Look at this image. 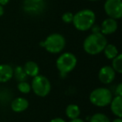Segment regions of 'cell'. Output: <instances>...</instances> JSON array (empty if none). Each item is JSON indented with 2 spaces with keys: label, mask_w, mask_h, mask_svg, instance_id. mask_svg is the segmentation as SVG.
Wrapping results in <instances>:
<instances>
[{
  "label": "cell",
  "mask_w": 122,
  "mask_h": 122,
  "mask_svg": "<svg viewBox=\"0 0 122 122\" xmlns=\"http://www.w3.org/2000/svg\"><path fill=\"white\" fill-rule=\"evenodd\" d=\"M29 102L26 98L22 96L17 97L11 101L10 107L11 110L15 113H21L24 112L29 108Z\"/></svg>",
  "instance_id": "obj_11"
},
{
  "label": "cell",
  "mask_w": 122,
  "mask_h": 122,
  "mask_svg": "<svg viewBox=\"0 0 122 122\" xmlns=\"http://www.w3.org/2000/svg\"><path fill=\"white\" fill-rule=\"evenodd\" d=\"M80 108L79 105H75V104H70L66 106L65 109V115H66L67 118L70 120H74V119L79 118L80 115Z\"/></svg>",
  "instance_id": "obj_15"
},
{
  "label": "cell",
  "mask_w": 122,
  "mask_h": 122,
  "mask_svg": "<svg viewBox=\"0 0 122 122\" xmlns=\"http://www.w3.org/2000/svg\"><path fill=\"white\" fill-rule=\"evenodd\" d=\"M110 110L115 117H122V96H113L110 103Z\"/></svg>",
  "instance_id": "obj_13"
},
{
  "label": "cell",
  "mask_w": 122,
  "mask_h": 122,
  "mask_svg": "<svg viewBox=\"0 0 122 122\" xmlns=\"http://www.w3.org/2000/svg\"><path fill=\"white\" fill-rule=\"evenodd\" d=\"M118 29V23L116 19L107 18L102 22L100 25V33L105 36L110 35L116 32Z\"/></svg>",
  "instance_id": "obj_10"
},
{
  "label": "cell",
  "mask_w": 122,
  "mask_h": 122,
  "mask_svg": "<svg viewBox=\"0 0 122 122\" xmlns=\"http://www.w3.org/2000/svg\"><path fill=\"white\" fill-rule=\"evenodd\" d=\"M23 68H24V72L26 73L28 77L34 78V77L37 76L38 75H39V66L34 61H27L23 66Z\"/></svg>",
  "instance_id": "obj_14"
},
{
  "label": "cell",
  "mask_w": 122,
  "mask_h": 122,
  "mask_svg": "<svg viewBox=\"0 0 122 122\" xmlns=\"http://www.w3.org/2000/svg\"><path fill=\"white\" fill-rule=\"evenodd\" d=\"M107 44L106 37L101 33H91L84 40L83 49L90 55H97L103 52Z\"/></svg>",
  "instance_id": "obj_1"
},
{
  "label": "cell",
  "mask_w": 122,
  "mask_h": 122,
  "mask_svg": "<svg viewBox=\"0 0 122 122\" xmlns=\"http://www.w3.org/2000/svg\"><path fill=\"white\" fill-rule=\"evenodd\" d=\"M13 78H15V80L18 82L27 81L28 76L25 72H24L23 66L18 65L15 68H14V76H13Z\"/></svg>",
  "instance_id": "obj_17"
},
{
  "label": "cell",
  "mask_w": 122,
  "mask_h": 122,
  "mask_svg": "<svg viewBox=\"0 0 122 122\" xmlns=\"http://www.w3.org/2000/svg\"><path fill=\"white\" fill-rule=\"evenodd\" d=\"M49 122H66V120L61 117H55V118L52 119Z\"/></svg>",
  "instance_id": "obj_24"
},
{
  "label": "cell",
  "mask_w": 122,
  "mask_h": 122,
  "mask_svg": "<svg viewBox=\"0 0 122 122\" xmlns=\"http://www.w3.org/2000/svg\"><path fill=\"white\" fill-rule=\"evenodd\" d=\"M18 90H19L20 93L24 94V95H27V94L30 93L32 91L31 90V85L29 83H28L27 81H22L19 82L17 85Z\"/></svg>",
  "instance_id": "obj_20"
},
{
  "label": "cell",
  "mask_w": 122,
  "mask_h": 122,
  "mask_svg": "<svg viewBox=\"0 0 122 122\" xmlns=\"http://www.w3.org/2000/svg\"><path fill=\"white\" fill-rule=\"evenodd\" d=\"M40 46L44 48V49L50 54H60L66 46V39L62 34L54 33L49 34L44 41H42Z\"/></svg>",
  "instance_id": "obj_3"
},
{
  "label": "cell",
  "mask_w": 122,
  "mask_h": 122,
  "mask_svg": "<svg viewBox=\"0 0 122 122\" xmlns=\"http://www.w3.org/2000/svg\"><path fill=\"white\" fill-rule=\"evenodd\" d=\"M78 59L75 54L70 52H65L59 54L56 59V68L61 76H65L75 69Z\"/></svg>",
  "instance_id": "obj_4"
},
{
  "label": "cell",
  "mask_w": 122,
  "mask_h": 122,
  "mask_svg": "<svg viewBox=\"0 0 122 122\" xmlns=\"http://www.w3.org/2000/svg\"><path fill=\"white\" fill-rule=\"evenodd\" d=\"M111 122H122V119L120 117H115V119H114Z\"/></svg>",
  "instance_id": "obj_27"
},
{
  "label": "cell",
  "mask_w": 122,
  "mask_h": 122,
  "mask_svg": "<svg viewBox=\"0 0 122 122\" xmlns=\"http://www.w3.org/2000/svg\"><path fill=\"white\" fill-rule=\"evenodd\" d=\"M115 95H118V96H122V84L119 83L118 85L115 87Z\"/></svg>",
  "instance_id": "obj_22"
},
{
  "label": "cell",
  "mask_w": 122,
  "mask_h": 122,
  "mask_svg": "<svg viewBox=\"0 0 122 122\" xmlns=\"http://www.w3.org/2000/svg\"><path fill=\"white\" fill-rule=\"evenodd\" d=\"M96 16L91 9H82L74 14L73 24L74 27L79 31H88L95 24Z\"/></svg>",
  "instance_id": "obj_2"
},
{
  "label": "cell",
  "mask_w": 122,
  "mask_h": 122,
  "mask_svg": "<svg viewBox=\"0 0 122 122\" xmlns=\"http://www.w3.org/2000/svg\"><path fill=\"white\" fill-rule=\"evenodd\" d=\"M9 0H0V5L4 7V6L7 5V4H9Z\"/></svg>",
  "instance_id": "obj_25"
},
{
  "label": "cell",
  "mask_w": 122,
  "mask_h": 122,
  "mask_svg": "<svg viewBox=\"0 0 122 122\" xmlns=\"http://www.w3.org/2000/svg\"><path fill=\"white\" fill-rule=\"evenodd\" d=\"M4 14V7L3 6L0 5V17H2Z\"/></svg>",
  "instance_id": "obj_28"
},
{
  "label": "cell",
  "mask_w": 122,
  "mask_h": 122,
  "mask_svg": "<svg viewBox=\"0 0 122 122\" xmlns=\"http://www.w3.org/2000/svg\"><path fill=\"white\" fill-rule=\"evenodd\" d=\"M89 1H91V2H95V1H98V0H89Z\"/></svg>",
  "instance_id": "obj_29"
},
{
  "label": "cell",
  "mask_w": 122,
  "mask_h": 122,
  "mask_svg": "<svg viewBox=\"0 0 122 122\" xmlns=\"http://www.w3.org/2000/svg\"><path fill=\"white\" fill-rule=\"evenodd\" d=\"M104 9L109 18L120 19L122 17L121 0H106L104 4Z\"/></svg>",
  "instance_id": "obj_7"
},
{
  "label": "cell",
  "mask_w": 122,
  "mask_h": 122,
  "mask_svg": "<svg viewBox=\"0 0 122 122\" xmlns=\"http://www.w3.org/2000/svg\"><path fill=\"white\" fill-rule=\"evenodd\" d=\"M32 91L39 97H46L50 93L52 85L49 80L46 76L42 75H38L34 77L30 84Z\"/></svg>",
  "instance_id": "obj_6"
},
{
  "label": "cell",
  "mask_w": 122,
  "mask_h": 122,
  "mask_svg": "<svg viewBox=\"0 0 122 122\" xmlns=\"http://www.w3.org/2000/svg\"><path fill=\"white\" fill-rule=\"evenodd\" d=\"M113 98L111 90L106 87H98L90 92L89 95L90 102L96 107H106L110 105Z\"/></svg>",
  "instance_id": "obj_5"
},
{
  "label": "cell",
  "mask_w": 122,
  "mask_h": 122,
  "mask_svg": "<svg viewBox=\"0 0 122 122\" xmlns=\"http://www.w3.org/2000/svg\"><path fill=\"white\" fill-rule=\"evenodd\" d=\"M14 76V68L8 64L0 65V83H7Z\"/></svg>",
  "instance_id": "obj_12"
},
{
  "label": "cell",
  "mask_w": 122,
  "mask_h": 122,
  "mask_svg": "<svg viewBox=\"0 0 122 122\" xmlns=\"http://www.w3.org/2000/svg\"><path fill=\"white\" fill-rule=\"evenodd\" d=\"M112 60V65L111 67L115 71L116 74H121L122 73V54H119L115 58H114Z\"/></svg>",
  "instance_id": "obj_18"
},
{
  "label": "cell",
  "mask_w": 122,
  "mask_h": 122,
  "mask_svg": "<svg viewBox=\"0 0 122 122\" xmlns=\"http://www.w3.org/2000/svg\"><path fill=\"white\" fill-rule=\"evenodd\" d=\"M115 75H116V73L111 66L105 65L101 67L99 70L98 78L103 85H110L113 83V81L115 80Z\"/></svg>",
  "instance_id": "obj_9"
},
{
  "label": "cell",
  "mask_w": 122,
  "mask_h": 122,
  "mask_svg": "<svg viewBox=\"0 0 122 122\" xmlns=\"http://www.w3.org/2000/svg\"><path fill=\"white\" fill-rule=\"evenodd\" d=\"M103 53L105 54V58L108 59H113L114 58H115L120 54L118 48L113 44H107L105 45V49H104Z\"/></svg>",
  "instance_id": "obj_16"
},
{
  "label": "cell",
  "mask_w": 122,
  "mask_h": 122,
  "mask_svg": "<svg viewBox=\"0 0 122 122\" xmlns=\"http://www.w3.org/2000/svg\"><path fill=\"white\" fill-rule=\"evenodd\" d=\"M45 9L44 0H24L23 9L29 15H39Z\"/></svg>",
  "instance_id": "obj_8"
},
{
  "label": "cell",
  "mask_w": 122,
  "mask_h": 122,
  "mask_svg": "<svg viewBox=\"0 0 122 122\" xmlns=\"http://www.w3.org/2000/svg\"><path fill=\"white\" fill-rule=\"evenodd\" d=\"M70 122H85V121L84 120H82V119H80V117H79V118L74 119V120H70Z\"/></svg>",
  "instance_id": "obj_26"
},
{
  "label": "cell",
  "mask_w": 122,
  "mask_h": 122,
  "mask_svg": "<svg viewBox=\"0 0 122 122\" xmlns=\"http://www.w3.org/2000/svg\"><path fill=\"white\" fill-rule=\"evenodd\" d=\"M90 29H91L92 33H100V26L97 25V24H94L93 26H92L91 28H90Z\"/></svg>",
  "instance_id": "obj_23"
},
{
  "label": "cell",
  "mask_w": 122,
  "mask_h": 122,
  "mask_svg": "<svg viewBox=\"0 0 122 122\" xmlns=\"http://www.w3.org/2000/svg\"><path fill=\"white\" fill-rule=\"evenodd\" d=\"M74 19V14L71 12H66L62 15V20L65 24H72Z\"/></svg>",
  "instance_id": "obj_21"
},
{
  "label": "cell",
  "mask_w": 122,
  "mask_h": 122,
  "mask_svg": "<svg viewBox=\"0 0 122 122\" xmlns=\"http://www.w3.org/2000/svg\"><path fill=\"white\" fill-rule=\"evenodd\" d=\"M89 122H111L108 116L104 113H95L89 118Z\"/></svg>",
  "instance_id": "obj_19"
}]
</instances>
